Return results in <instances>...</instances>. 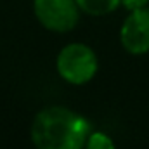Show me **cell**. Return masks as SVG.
<instances>
[{
  "instance_id": "1",
  "label": "cell",
  "mask_w": 149,
  "mask_h": 149,
  "mask_svg": "<svg viewBox=\"0 0 149 149\" xmlns=\"http://www.w3.org/2000/svg\"><path fill=\"white\" fill-rule=\"evenodd\" d=\"M90 134V123L64 106L42 109L31 125V141L37 149H83Z\"/></svg>"
},
{
  "instance_id": "2",
  "label": "cell",
  "mask_w": 149,
  "mask_h": 149,
  "mask_svg": "<svg viewBox=\"0 0 149 149\" xmlns=\"http://www.w3.org/2000/svg\"><path fill=\"white\" fill-rule=\"evenodd\" d=\"M57 73L63 80L81 85L90 81L97 73V56L85 43H70L57 56Z\"/></svg>"
},
{
  "instance_id": "3",
  "label": "cell",
  "mask_w": 149,
  "mask_h": 149,
  "mask_svg": "<svg viewBox=\"0 0 149 149\" xmlns=\"http://www.w3.org/2000/svg\"><path fill=\"white\" fill-rule=\"evenodd\" d=\"M37 19L50 31L64 33L73 30L80 19V7L76 0H35Z\"/></svg>"
},
{
  "instance_id": "4",
  "label": "cell",
  "mask_w": 149,
  "mask_h": 149,
  "mask_svg": "<svg viewBox=\"0 0 149 149\" xmlns=\"http://www.w3.org/2000/svg\"><path fill=\"white\" fill-rule=\"evenodd\" d=\"M121 45L130 54L149 52V9H135L125 19L121 31Z\"/></svg>"
},
{
  "instance_id": "5",
  "label": "cell",
  "mask_w": 149,
  "mask_h": 149,
  "mask_svg": "<svg viewBox=\"0 0 149 149\" xmlns=\"http://www.w3.org/2000/svg\"><path fill=\"white\" fill-rule=\"evenodd\" d=\"M80 10L90 14V16H104L113 12L121 0H76Z\"/></svg>"
},
{
  "instance_id": "6",
  "label": "cell",
  "mask_w": 149,
  "mask_h": 149,
  "mask_svg": "<svg viewBox=\"0 0 149 149\" xmlns=\"http://www.w3.org/2000/svg\"><path fill=\"white\" fill-rule=\"evenodd\" d=\"M83 149H116V148H114L109 135H106L102 132H94V134H90V137H88Z\"/></svg>"
},
{
  "instance_id": "7",
  "label": "cell",
  "mask_w": 149,
  "mask_h": 149,
  "mask_svg": "<svg viewBox=\"0 0 149 149\" xmlns=\"http://www.w3.org/2000/svg\"><path fill=\"white\" fill-rule=\"evenodd\" d=\"M149 0H121V3L128 9V10H135V9H142L146 7Z\"/></svg>"
}]
</instances>
